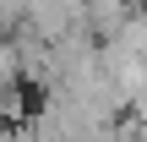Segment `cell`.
<instances>
[{
	"label": "cell",
	"instance_id": "cell-1",
	"mask_svg": "<svg viewBox=\"0 0 147 142\" xmlns=\"http://www.w3.org/2000/svg\"><path fill=\"white\" fill-rule=\"evenodd\" d=\"M22 27L44 44H65V38L87 33V11H82V0H27Z\"/></svg>",
	"mask_w": 147,
	"mask_h": 142
},
{
	"label": "cell",
	"instance_id": "cell-2",
	"mask_svg": "<svg viewBox=\"0 0 147 142\" xmlns=\"http://www.w3.org/2000/svg\"><path fill=\"white\" fill-rule=\"evenodd\" d=\"M82 11H87V27L109 38V33L131 16V0H82Z\"/></svg>",
	"mask_w": 147,
	"mask_h": 142
},
{
	"label": "cell",
	"instance_id": "cell-3",
	"mask_svg": "<svg viewBox=\"0 0 147 142\" xmlns=\"http://www.w3.org/2000/svg\"><path fill=\"white\" fill-rule=\"evenodd\" d=\"M125 142H147V120H136V126H125Z\"/></svg>",
	"mask_w": 147,
	"mask_h": 142
}]
</instances>
